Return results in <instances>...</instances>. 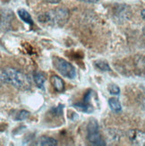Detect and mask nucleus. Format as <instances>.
I'll list each match as a JSON object with an SVG mask.
<instances>
[{
	"label": "nucleus",
	"instance_id": "1",
	"mask_svg": "<svg viewBox=\"0 0 145 146\" xmlns=\"http://www.w3.org/2000/svg\"><path fill=\"white\" fill-rule=\"evenodd\" d=\"M68 17L69 11L65 7H59L39 15L38 21L40 23L48 25V26L62 27L66 23Z\"/></svg>",
	"mask_w": 145,
	"mask_h": 146
},
{
	"label": "nucleus",
	"instance_id": "2",
	"mask_svg": "<svg viewBox=\"0 0 145 146\" xmlns=\"http://www.w3.org/2000/svg\"><path fill=\"white\" fill-rule=\"evenodd\" d=\"M1 81L5 84L13 85L19 90H26L30 85L26 75L13 68H7L2 71Z\"/></svg>",
	"mask_w": 145,
	"mask_h": 146
},
{
	"label": "nucleus",
	"instance_id": "3",
	"mask_svg": "<svg viewBox=\"0 0 145 146\" xmlns=\"http://www.w3.org/2000/svg\"><path fill=\"white\" fill-rule=\"evenodd\" d=\"M52 64L56 70L64 77L69 79H74L76 77V70L74 66L66 59L58 56H54L52 58Z\"/></svg>",
	"mask_w": 145,
	"mask_h": 146
},
{
	"label": "nucleus",
	"instance_id": "4",
	"mask_svg": "<svg viewBox=\"0 0 145 146\" xmlns=\"http://www.w3.org/2000/svg\"><path fill=\"white\" fill-rule=\"evenodd\" d=\"M87 140L91 145L104 146L105 141L99 132V124L96 119H91L87 125Z\"/></svg>",
	"mask_w": 145,
	"mask_h": 146
},
{
	"label": "nucleus",
	"instance_id": "5",
	"mask_svg": "<svg viewBox=\"0 0 145 146\" xmlns=\"http://www.w3.org/2000/svg\"><path fill=\"white\" fill-rule=\"evenodd\" d=\"M93 94V92L91 90H89L84 95L83 101H80L78 103H75L73 106L76 110L84 112V113H91L93 111L94 107L91 104V96Z\"/></svg>",
	"mask_w": 145,
	"mask_h": 146
},
{
	"label": "nucleus",
	"instance_id": "6",
	"mask_svg": "<svg viewBox=\"0 0 145 146\" xmlns=\"http://www.w3.org/2000/svg\"><path fill=\"white\" fill-rule=\"evenodd\" d=\"M128 138L134 145H145V132L131 129L128 132Z\"/></svg>",
	"mask_w": 145,
	"mask_h": 146
},
{
	"label": "nucleus",
	"instance_id": "7",
	"mask_svg": "<svg viewBox=\"0 0 145 146\" xmlns=\"http://www.w3.org/2000/svg\"><path fill=\"white\" fill-rule=\"evenodd\" d=\"M131 14V11L128 5H120L117 6V9L115 11V16L117 18V20H127L129 18V15Z\"/></svg>",
	"mask_w": 145,
	"mask_h": 146
},
{
	"label": "nucleus",
	"instance_id": "8",
	"mask_svg": "<svg viewBox=\"0 0 145 146\" xmlns=\"http://www.w3.org/2000/svg\"><path fill=\"white\" fill-rule=\"evenodd\" d=\"M50 82H51V84H52V86L55 89L56 92H63L65 91V88H66L65 82L62 80V78L59 77V76L52 75L51 77H50Z\"/></svg>",
	"mask_w": 145,
	"mask_h": 146
},
{
	"label": "nucleus",
	"instance_id": "9",
	"mask_svg": "<svg viewBox=\"0 0 145 146\" xmlns=\"http://www.w3.org/2000/svg\"><path fill=\"white\" fill-rule=\"evenodd\" d=\"M34 144L40 145V146H55V145H58V141L52 137L41 136L38 139Z\"/></svg>",
	"mask_w": 145,
	"mask_h": 146
},
{
	"label": "nucleus",
	"instance_id": "10",
	"mask_svg": "<svg viewBox=\"0 0 145 146\" xmlns=\"http://www.w3.org/2000/svg\"><path fill=\"white\" fill-rule=\"evenodd\" d=\"M17 14H18L19 17L21 18V20L23 21L25 23L29 24L30 26H31V25L33 24V20H32V18H31L30 15L29 13H28L26 10H25V9H23V8L18 9Z\"/></svg>",
	"mask_w": 145,
	"mask_h": 146
},
{
	"label": "nucleus",
	"instance_id": "11",
	"mask_svg": "<svg viewBox=\"0 0 145 146\" xmlns=\"http://www.w3.org/2000/svg\"><path fill=\"white\" fill-rule=\"evenodd\" d=\"M33 80L35 84L37 85L38 88L41 89V90H45V87H44V84H45V76L43 75V74L41 73H35L33 74Z\"/></svg>",
	"mask_w": 145,
	"mask_h": 146
},
{
	"label": "nucleus",
	"instance_id": "12",
	"mask_svg": "<svg viewBox=\"0 0 145 146\" xmlns=\"http://www.w3.org/2000/svg\"><path fill=\"white\" fill-rule=\"evenodd\" d=\"M109 105L110 107L111 110L116 113H118L122 110V106H121L120 101L117 98H110L109 100Z\"/></svg>",
	"mask_w": 145,
	"mask_h": 146
},
{
	"label": "nucleus",
	"instance_id": "13",
	"mask_svg": "<svg viewBox=\"0 0 145 146\" xmlns=\"http://www.w3.org/2000/svg\"><path fill=\"white\" fill-rule=\"evenodd\" d=\"M94 66L98 68L99 70L101 72H111V68L109 65L108 64V62L104 60H97L94 62Z\"/></svg>",
	"mask_w": 145,
	"mask_h": 146
},
{
	"label": "nucleus",
	"instance_id": "14",
	"mask_svg": "<svg viewBox=\"0 0 145 146\" xmlns=\"http://www.w3.org/2000/svg\"><path fill=\"white\" fill-rule=\"evenodd\" d=\"M63 110H64V105L59 104L58 107H53L51 110H50V112L51 114H53L54 116H61L63 114Z\"/></svg>",
	"mask_w": 145,
	"mask_h": 146
},
{
	"label": "nucleus",
	"instance_id": "15",
	"mask_svg": "<svg viewBox=\"0 0 145 146\" xmlns=\"http://www.w3.org/2000/svg\"><path fill=\"white\" fill-rule=\"evenodd\" d=\"M108 90L112 95H119V93H120V88L116 84H109L108 86Z\"/></svg>",
	"mask_w": 145,
	"mask_h": 146
},
{
	"label": "nucleus",
	"instance_id": "16",
	"mask_svg": "<svg viewBox=\"0 0 145 146\" xmlns=\"http://www.w3.org/2000/svg\"><path fill=\"white\" fill-rule=\"evenodd\" d=\"M30 117V112L26 110H21L17 114L16 119L17 120H25Z\"/></svg>",
	"mask_w": 145,
	"mask_h": 146
},
{
	"label": "nucleus",
	"instance_id": "17",
	"mask_svg": "<svg viewBox=\"0 0 145 146\" xmlns=\"http://www.w3.org/2000/svg\"><path fill=\"white\" fill-rule=\"evenodd\" d=\"M45 1L50 4H58L61 0H45Z\"/></svg>",
	"mask_w": 145,
	"mask_h": 146
},
{
	"label": "nucleus",
	"instance_id": "18",
	"mask_svg": "<svg viewBox=\"0 0 145 146\" xmlns=\"http://www.w3.org/2000/svg\"><path fill=\"white\" fill-rule=\"evenodd\" d=\"M79 1H83V2H87V3H96L99 0H79Z\"/></svg>",
	"mask_w": 145,
	"mask_h": 146
},
{
	"label": "nucleus",
	"instance_id": "19",
	"mask_svg": "<svg viewBox=\"0 0 145 146\" xmlns=\"http://www.w3.org/2000/svg\"><path fill=\"white\" fill-rule=\"evenodd\" d=\"M142 18L145 20V9H143L142 11Z\"/></svg>",
	"mask_w": 145,
	"mask_h": 146
}]
</instances>
